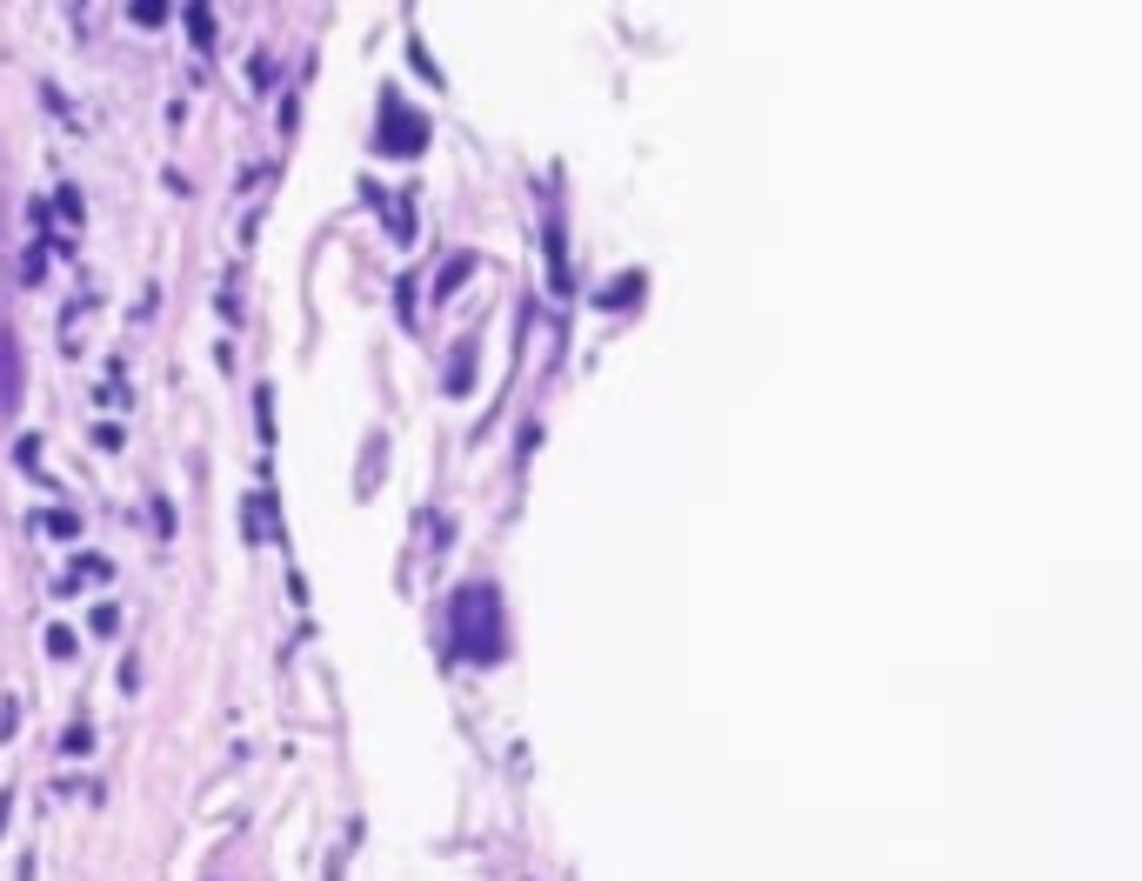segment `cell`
<instances>
[{"mask_svg":"<svg viewBox=\"0 0 1142 881\" xmlns=\"http://www.w3.org/2000/svg\"><path fill=\"white\" fill-rule=\"evenodd\" d=\"M448 642L461 662H501L508 655V628H501V595L488 581H468L448 595Z\"/></svg>","mask_w":1142,"mask_h":881,"instance_id":"6da1fadb","label":"cell"},{"mask_svg":"<svg viewBox=\"0 0 1142 881\" xmlns=\"http://www.w3.org/2000/svg\"><path fill=\"white\" fill-rule=\"evenodd\" d=\"M381 147H388V154H421V147H428V120H421L408 100H394V94L381 100Z\"/></svg>","mask_w":1142,"mask_h":881,"instance_id":"7a4b0ae2","label":"cell"},{"mask_svg":"<svg viewBox=\"0 0 1142 881\" xmlns=\"http://www.w3.org/2000/svg\"><path fill=\"white\" fill-rule=\"evenodd\" d=\"M20 388H27V361L13 327H0V414H20Z\"/></svg>","mask_w":1142,"mask_h":881,"instance_id":"3957f363","label":"cell"},{"mask_svg":"<svg viewBox=\"0 0 1142 881\" xmlns=\"http://www.w3.org/2000/svg\"><path fill=\"white\" fill-rule=\"evenodd\" d=\"M468 374H475V341H461V347H455V368H448V394H468V388H475Z\"/></svg>","mask_w":1142,"mask_h":881,"instance_id":"277c9868","label":"cell"},{"mask_svg":"<svg viewBox=\"0 0 1142 881\" xmlns=\"http://www.w3.org/2000/svg\"><path fill=\"white\" fill-rule=\"evenodd\" d=\"M33 521H40L47 535H60V541H80V521H74L67 508H47V515H33Z\"/></svg>","mask_w":1142,"mask_h":881,"instance_id":"5b68a950","label":"cell"},{"mask_svg":"<svg viewBox=\"0 0 1142 881\" xmlns=\"http://www.w3.org/2000/svg\"><path fill=\"white\" fill-rule=\"evenodd\" d=\"M94 748V722H67V735H60V755H87Z\"/></svg>","mask_w":1142,"mask_h":881,"instance_id":"8992f818","label":"cell"},{"mask_svg":"<svg viewBox=\"0 0 1142 881\" xmlns=\"http://www.w3.org/2000/svg\"><path fill=\"white\" fill-rule=\"evenodd\" d=\"M187 33L207 47V40H214V13H207V7H187Z\"/></svg>","mask_w":1142,"mask_h":881,"instance_id":"52a82bcc","label":"cell"},{"mask_svg":"<svg viewBox=\"0 0 1142 881\" xmlns=\"http://www.w3.org/2000/svg\"><path fill=\"white\" fill-rule=\"evenodd\" d=\"M134 20H140V27H160V20H167V0H134Z\"/></svg>","mask_w":1142,"mask_h":881,"instance_id":"ba28073f","label":"cell"},{"mask_svg":"<svg viewBox=\"0 0 1142 881\" xmlns=\"http://www.w3.org/2000/svg\"><path fill=\"white\" fill-rule=\"evenodd\" d=\"M74 648H80V642H74V635H67V628H53V635H47V655H60V662H67V655H74Z\"/></svg>","mask_w":1142,"mask_h":881,"instance_id":"9c48e42d","label":"cell"},{"mask_svg":"<svg viewBox=\"0 0 1142 881\" xmlns=\"http://www.w3.org/2000/svg\"><path fill=\"white\" fill-rule=\"evenodd\" d=\"M7 809H13V795H0V829H7Z\"/></svg>","mask_w":1142,"mask_h":881,"instance_id":"30bf717a","label":"cell"}]
</instances>
